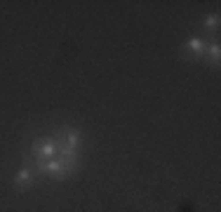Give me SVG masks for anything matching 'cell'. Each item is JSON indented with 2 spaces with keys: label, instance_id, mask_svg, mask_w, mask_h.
<instances>
[{
  "label": "cell",
  "instance_id": "cell-1",
  "mask_svg": "<svg viewBox=\"0 0 221 212\" xmlns=\"http://www.w3.org/2000/svg\"><path fill=\"white\" fill-rule=\"evenodd\" d=\"M191 47H193V50H202V43H200V40H193Z\"/></svg>",
  "mask_w": 221,
  "mask_h": 212
}]
</instances>
